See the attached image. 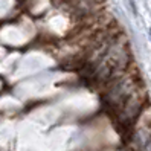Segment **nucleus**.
Listing matches in <instances>:
<instances>
[{
	"label": "nucleus",
	"mask_w": 151,
	"mask_h": 151,
	"mask_svg": "<svg viewBox=\"0 0 151 151\" xmlns=\"http://www.w3.org/2000/svg\"><path fill=\"white\" fill-rule=\"evenodd\" d=\"M128 2V5L131 6V9H133V14L134 15H137V8H136V3H134V0H127Z\"/></svg>",
	"instance_id": "obj_1"
},
{
	"label": "nucleus",
	"mask_w": 151,
	"mask_h": 151,
	"mask_svg": "<svg viewBox=\"0 0 151 151\" xmlns=\"http://www.w3.org/2000/svg\"><path fill=\"white\" fill-rule=\"evenodd\" d=\"M150 35H151V28H150Z\"/></svg>",
	"instance_id": "obj_2"
}]
</instances>
